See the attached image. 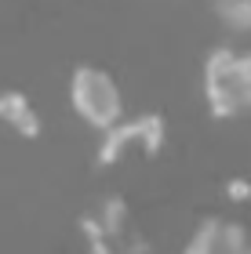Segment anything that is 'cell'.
<instances>
[{"instance_id": "cell-4", "label": "cell", "mask_w": 251, "mask_h": 254, "mask_svg": "<svg viewBox=\"0 0 251 254\" xmlns=\"http://www.w3.org/2000/svg\"><path fill=\"white\" fill-rule=\"evenodd\" d=\"M182 254H251V236L241 222L230 218H204L193 229Z\"/></svg>"}, {"instance_id": "cell-5", "label": "cell", "mask_w": 251, "mask_h": 254, "mask_svg": "<svg viewBox=\"0 0 251 254\" xmlns=\"http://www.w3.org/2000/svg\"><path fill=\"white\" fill-rule=\"evenodd\" d=\"M0 124H7L11 131H18L26 138L40 134V113L22 91H0Z\"/></svg>"}, {"instance_id": "cell-7", "label": "cell", "mask_w": 251, "mask_h": 254, "mask_svg": "<svg viewBox=\"0 0 251 254\" xmlns=\"http://www.w3.org/2000/svg\"><path fill=\"white\" fill-rule=\"evenodd\" d=\"M226 192H230L233 200H248V196H251V186H248L244 178H237V182H230V189H226Z\"/></svg>"}, {"instance_id": "cell-2", "label": "cell", "mask_w": 251, "mask_h": 254, "mask_svg": "<svg viewBox=\"0 0 251 254\" xmlns=\"http://www.w3.org/2000/svg\"><path fill=\"white\" fill-rule=\"evenodd\" d=\"M204 98L215 117H237L251 109L248 76H244V55L233 48H219L204 62Z\"/></svg>"}, {"instance_id": "cell-1", "label": "cell", "mask_w": 251, "mask_h": 254, "mask_svg": "<svg viewBox=\"0 0 251 254\" xmlns=\"http://www.w3.org/2000/svg\"><path fill=\"white\" fill-rule=\"evenodd\" d=\"M70 102L73 113L84 124L98 127V131H109L124 120V95L120 84L113 80V73L98 65H77L70 76Z\"/></svg>"}, {"instance_id": "cell-6", "label": "cell", "mask_w": 251, "mask_h": 254, "mask_svg": "<svg viewBox=\"0 0 251 254\" xmlns=\"http://www.w3.org/2000/svg\"><path fill=\"white\" fill-rule=\"evenodd\" d=\"M211 11L230 29H251V0H211Z\"/></svg>"}, {"instance_id": "cell-3", "label": "cell", "mask_w": 251, "mask_h": 254, "mask_svg": "<svg viewBox=\"0 0 251 254\" xmlns=\"http://www.w3.org/2000/svg\"><path fill=\"white\" fill-rule=\"evenodd\" d=\"M161 145H164V120L157 117V113H150V117H135V120H120L117 127L106 131L98 164H113V160H120L128 153L153 156Z\"/></svg>"}, {"instance_id": "cell-8", "label": "cell", "mask_w": 251, "mask_h": 254, "mask_svg": "<svg viewBox=\"0 0 251 254\" xmlns=\"http://www.w3.org/2000/svg\"><path fill=\"white\" fill-rule=\"evenodd\" d=\"M244 76H248V95H251V55H244Z\"/></svg>"}]
</instances>
